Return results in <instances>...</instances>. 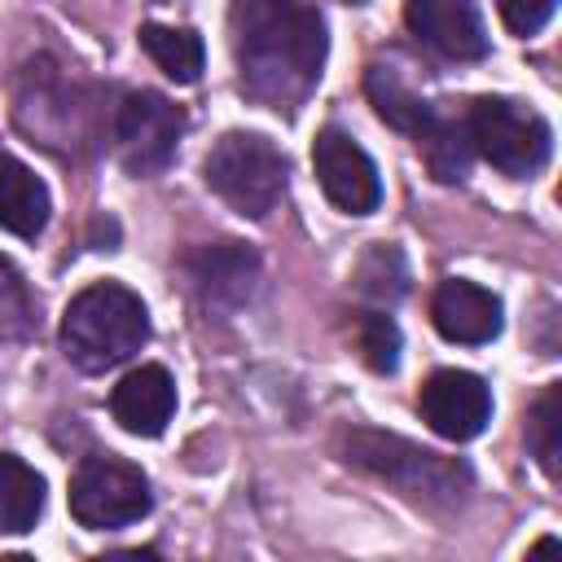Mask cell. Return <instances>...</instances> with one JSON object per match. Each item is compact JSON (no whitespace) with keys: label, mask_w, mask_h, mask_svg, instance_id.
<instances>
[{"label":"cell","mask_w":562,"mask_h":562,"mask_svg":"<svg viewBox=\"0 0 562 562\" xmlns=\"http://www.w3.org/2000/svg\"><path fill=\"white\" fill-rule=\"evenodd\" d=\"M553 9H558V0H496V13H501V22H505V31L509 35H536V31H544V22L553 18Z\"/></svg>","instance_id":"obj_23"},{"label":"cell","mask_w":562,"mask_h":562,"mask_svg":"<svg viewBox=\"0 0 562 562\" xmlns=\"http://www.w3.org/2000/svg\"><path fill=\"white\" fill-rule=\"evenodd\" d=\"M413 140H417V154L426 158V167H430L435 180H443V184L465 180L470 154H474L465 114H452L443 105H430L426 119H422V127L413 132Z\"/></svg>","instance_id":"obj_15"},{"label":"cell","mask_w":562,"mask_h":562,"mask_svg":"<svg viewBox=\"0 0 562 562\" xmlns=\"http://www.w3.org/2000/svg\"><path fill=\"white\" fill-rule=\"evenodd\" d=\"M465 127L474 154H483L505 176H536L549 162L553 132L531 105H518L509 97H479L465 110Z\"/></svg>","instance_id":"obj_5"},{"label":"cell","mask_w":562,"mask_h":562,"mask_svg":"<svg viewBox=\"0 0 562 562\" xmlns=\"http://www.w3.org/2000/svg\"><path fill=\"white\" fill-rule=\"evenodd\" d=\"M501 316H505L501 299L461 277H448L430 299V321L448 342H465V347L492 342L501 334Z\"/></svg>","instance_id":"obj_11"},{"label":"cell","mask_w":562,"mask_h":562,"mask_svg":"<svg viewBox=\"0 0 562 562\" xmlns=\"http://www.w3.org/2000/svg\"><path fill=\"white\" fill-rule=\"evenodd\" d=\"M364 92H369L378 119L391 123L395 132H408V136L422 127V119H426V110H430V101H422V97H417L391 66H369V75H364Z\"/></svg>","instance_id":"obj_18"},{"label":"cell","mask_w":562,"mask_h":562,"mask_svg":"<svg viewBox=\"0 0 562 562\" xmlns=\"http://www.w3.org/2000/svg\"><path fill=\"white\" fill-rule=\"evenodd\" d=\"M360 290L378 303H395L404 290H408V268H404V255L395 246H373L364 259H360Z\"/></svg>","instance_id":"obj_21"},{"label":"cell","mask_w":562,"mask_h":562,"mask_svg":"<svg viewBox=\"0 0 562 562\" xmlns=\"http://www.w3.org/2000/svg\"><path fill=\"white\" fill-rule=\"evenodd\" d=\"M347 461L386 479L391 487H400L404 496L426 501V505H452L470 487V470L457 457L426 452V448H417L400 435H382V430H351L347 435Z\"/></svg>","instance_id":"obj_3"},{"label":"cell","mask_w":562,"mask_h":562,"mask_svg":"<svg viewBox=\"0 0 562 562\" xmlns=\"http://www.w3.org/2000/svg\"><path fill=\"white\" fill-rule=\"evenodd\" d=\"M184 114L162 92H127L114 110V154L132 176H154L176 158Z\"/></svg>","instance_id":"obj_7"},{"label":"cell","mask_w":562,"mask_h":562,"mask_svg":"<svg viewBox=\"0 0 562 562\" xmlns=\"http://www.w3.org/2000/svg\"><path fill=\"white\" fill-rule=\"evenodd\" d=\"M110 413L127 435L154 439L167 430L176 413V382L162 364H140L132 369L114 391H110Z\"/></svg>","instance_id":"obj_12"},{"label":"cell","mask_w":562,"mask_h":562,"mask_svg":"<svg viewBox=\"0 0 562 562\" xmlns=\"http://www.w3.org/2000/svg\"><path fill=\"white\" fill-rule=\"evenodd\" d=\"M347 4H360V0H347Z\"/></svg>","instance_id":"obj_24"},{"label":"cell","mask_w":562,"mask_h":562,"mask_svg":"<svg viewBox=\"0 0 562 562\" xmlns=\"http://www.w3.org/2000/svg\"><path fill=\"white\" fill-rule=\"evenodd\" d=\"M356 351L373 373H395V364H400V325L386 312H364L356 321Z\"/></svg>","instance_id":"obj_20"},{"label":"cell","mask_w":562,"mask_h":562,"mask_svg":"<svg viewBox=\"0 0 562 562\" xmlns=\"http://www.w3.org/2000/svg\"><path fill=\"white\" fill-rule=\"evenodd\" d=\"M140 48L149 53V61H154L167 79H176V83H198V79H202L206 48H202V35H198V31L145 22V26H140Z\"/></svg>","instance_id":"obj_17"},{"label":"cell","mask_w":562,"mask_h":562,"mask_svg":"<svg viewBox=\"0 0 562 562\" xmlns=\"http://www.w3.org/2000/svg\"><path fill=\"white\" fill-rule=\"evenodd\" d=\"M241 88L277 110H294L321 79L329 35L307 0H237L228 13Z\"/></svg>","instance_id":"obj_1"},{"label":"cell","mask_w":562,"mask_h":562,"mask_svg":"<svg viewBox=\"0 0 562 562\" xmlns=\"http://www.w3.org/2000/svg\"><path fill=\"white\" fill-rule=\"evenodd\" d=\"M35 334V303L22 272L0 255V338H31Z\"/></svg>","instance_id":"obj_22"},{"label":"cell","mask_w":562,"mask_h":562,"mask_svg":"<svg viewBox=\"0 0 562 562\" xmlns=\"http://www.w3.org/2000/svg\"><path fill=\"white\" fill-rule=\"evenodd\" d=\"M312 167L325 189V198L347 215H369L382 202V180L373 158L338 127H325L312 145Z\"/></svg>","instance_id":"obj_9"},{"label":"cell","mask_w":562,"mask_h":562,"mask_svg":"<svg viewBox=\"0 0 562 562\" xmlns=\"http://www.w3.org/2000/svg\"><path fill=\"white\" fill-rule=\"evenodd\" d=\"M189 272H193V281H198V290H202L206 303L237 307V303L250 299L255 277H259V263H255V255L241 241H220V246H202L189 259Z\"/></svg>","instance_id":"obj_13"},{"label":"cell","mask_w":562,"mask_h":562,"mask_svg":"<svg viewBox=\"0 0 562 562\" xmlns=\"http://www.w3.org/2000/svg\"><path fill=\"white\" fill-rule=\"evenodd\" d=\"M44 514V479L13 452H0V536H22Z\"/></svg>","instance_id":"obj_16"},{"label":"cell","mask_w":562,"mask_h":562,"mask_svg":"<svg viewBox=\"0 0 562 562\" xmlns=\"http://www.w3.org/2000/svg\"><path fill=\"white\" fill-rule=\"evenodd\" d=\"M417 408H422V422L439 439L465 443V439L483 435V426L492 422V391L470 369H439L426 378Z\"/></svg>","instance_id":"obj_8"},{"label":"cell","mask_w":562,"mask_h":562,"mask_svg":"<svg viewBox=\"0 0 562 562\" xmlns=\"http://www.w3.org/2000/svg\"><path fill=\"white\" fill-rule=\"evenodd\" d=\"M154 505L149 479L123 457H88L70 479V514L88 531H114L145 518Z\"/></svg>","instance_id":"obj_6"},{"label":"cell","mask_w":562,"mask_h":562,"mask_svg":"<svg viewBox=\"0 0 562 562\" xmlns=\"http://www.w3.org/2000/svg\"><path fill=\"white\" fill-rule=\"evenodd\" d=\"M408 31L448 61L487 57V26L474 0H404Z\"/></svg>","instance_id":"obj_10"},{"label":"cell","mask_w":562,"mask_h":562,"mask_svg":"<svg viewBox=\"0 0 562 562\" xmlns=\"http://www.w3.org/2000/svg\"><path fill=\"white\" fill-rule=\"evenodd\" d=\"M527 448L540 461V470L549 479H558L562 470V386H544V395L531 404L527 413Z\"/></svg>","instance_id":"obj_19"},{"label":"cell","mask_w":562,"mask_h":562,"mask_svg":"<svg viewBox=\"0 0 562 562\" xmlns=\"http://www.w3.org/2000/svg\"><path fill=\"white\" fill-rule=\"evenodd\" d=\"M149 338V316L136 290L97 281L79 290L61 312V351L83 373H110L132 360Z\"/></svg>","instance_id":"obj_2"},{"label":"cell","mask_w":562,"mask_h":562,"mask_svg":"<svg viewBox=\"0 0 562 562\" xmlns=\"http://www.w3.org/2000/svg\"><path fill=\"white\" fill-rule=\"evenodd\" d=\"M206 189L246 220H263L285 193V158L268 136L228 132L202 162Z\"/></svg>","instance_id":"obj_4"},{"label":"cell","mask_w":562,"mask_h":562,"mask_svg":"<svg viewBox=\"0 0 562 562\" xmlns=\"http://www.w3.org/2000/svg\"><path fill=\"white\" fill-rule=\"evenodd\" d=\"M48 211H53L48 184L13 154H0V228L22 241H35L48 224Z\"/></svg>","instance_id":"obj_14"}]
</instances>
